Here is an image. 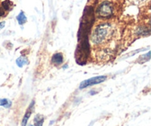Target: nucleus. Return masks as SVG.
Instances as JSON below:
<instances>
[{"mask_svg":"<svg viewBox=\"0 0 151 126\" xmlns=\"http://www.w3.org/2000/svg\"><path fill=\"white\" fill-rule=\"evenodd\" d=\"M112 32V27L110 23H100L95 27L91 33V39L94 44H100L110 37Z\"/></svg>","mask_w":151,"mask_h":126,"instance_id":"obj_1","label":"nucleus"},{"mask_svg":"<svg viewBox=\"0 0 151 126\" xmlns=\"http://www.w3.org/2000/svg\"><path fill=\"white\" fill-rule=\"evenodd\" d=\"M96 15L99 19H110L114 14V6L109 1H103L100 3L96 10Z\"/></svg>","mask_w":151,"mask_h":126,"instance_id":"obj_2","label":"nucleus"},{"mask_svg":"<svg viewBox=\"0 0 151 126\" xmlns=\"http://www.w3.org/2000/svg\"><path fill=\"white\" fill-rule=\"evenodd\" d=\"M106 80H107L106 75H100V76L93 77V78H88V79L82 81L80 84L79 89H84L88 88L89 86L102 84V83L105 82Z\"/></svg>","mask_w":151,"mask_h":126,"instance_id":"obj_3","label":"nucleus"},{"mask_svg":"<svg viewBox=\"0 0 151 126\" xmlns=\"http://www.w3.org/2000/svg\"><path fill=\"white\" fill-rule=\"evenodd\" d=\"M34 109H35V100H32V102L29 104V107L27 109L23 118H22V122H21V126H27L28 121H29V119L30 118L32 112H34Z\"/></svg>","mask_w":151,"mask_h":126,"instance_id":"obj_4","label":"nucleus"},{"mask_svg":"<svg viewBox=\"0 0 151 126\" xmlns=\"http://www.w3.org/2000/svg\"><path fill=\"white\" fill-rule=\"evenodd\" d=\"M51 62L55 66L61 65L63 62V55L61 53H56L52 56Z\"/></svg>","mask_w":151,"mask_h":126,"instance_id":"obj_5","label":"nucleus"},{"mask_svg":"<svg viewBox=\"0 0 151 126\" xmlns=\"http://www.w3.org/2000/svg\"><path fill=\"white\" fill-rule=\"evenodd\" d=\"M29 61H28L27 58L25 57V56H20L19 58H18L16 60V63L19 68H22L25 65H27Z\"/></svg>","mask_w":151,"mask_h":126,"instance_id":"obj_6","label":"nucleus"},{"mask_svg":"<svg viewBox=\"0 0 151 126\" xmlns=\"http://www.w3.org/2000/svg\"><path fill=\"white\" fill-rule=\"evenodd\" d=\"M16 20H17L19 25H23L26 23L27 21V16L25 15V13H24V11H20L19 15L16 16Z\"/></svg>","mask_w":151,"mask_h":126,"instance_id":"obj_7","label":"nucleus"},{"mask_svg":"<svg viewBox=\"0 0 151 126\" xmlns=\"http://www.w3.org/2000/svg\"><path fill=\"white\" fill-rule=\"evenodd\" d=\"M44 122V116L41 114L35 115L34 117V126H43Z\"/></svg>","mask_w":151,"mask_h":126,"instance_id":"obj_8","label":"nucleus"},{"mask_svg":"<svg viewBox=\"0 0 151 126\" xmlns=\"http://www.w3.org/2000/svg\"><path fill=\"white\" fill-rule=\"evenodd\" d=\"M13 6V3L10 0H4L1 2V7L4 11H9L12 9Z\"/></svg>","mask_w":151,"mask_h":126,"instance_id":"obj_9","label":"nucleus"},{"mask_svg":"<svg viewBox=\"0 0 151 126\" xmlns=\"http://www.w3.org/2000/svg\"><path fill=\"white\" fill-rule=\"evenodd\" d=\"M12 101L7 98H1L0 99V106L4 107L5 109H10L12 106Z\"/></svg>","mask_w":151,"mask_h":126,"instance_id":"obj_10","label":"nucleus"},{"mask_svg":"<svg viewBox=\"0 0 151 126\" xmlns=\"http://www.w3.org/2000/svg\"><path fill=\"white\" fill-rule=\"evenodd\" d=\"M139 59V63H140V61H141V60H142V61L141 62V63H145V62L150 60V52L149 51L148 53H147V54H144V55H141Z\"/></svg>","mask_w":151,"mask_h":126,"instance_id":"obj_11","label":"nucleus"},{"mask_svg":"<svg viewBox=\"0 0 151 126\" xmlns=\"http://www.w3.org/2000/svg\"><path fill=\"white\" fill-rule=\"evenodd\" d=\"M4 13H5V11H4V10H3L2 7H0V18L2 17V16L4 15Z\"/></svg>","mask_w":151,"mask_h":126,"instance_id":"obj_12","label":"nucleus"},{"mask_svg":"<svg viewBox=\"0 0 151 126\" xmlns=\"http://www.w3.org/2000/svg\"><path fill=\"white\" fill-rule=\"evenodd\" d=\"M4 26H5V22H0V30H1V29H3V28L4 27Z\"/></svg>","mask_w":151,"mask_h":126,"instance_id":"obj_13","label":"nucleus"},{"mask_svg":"<svg viewBox=\"0 0 151 126\" xmlns=\"http://www.w3.org/2000/svg\"><path fill=\"white\" fill-rule=\"evenodd\" d=\"M97 93V91H94V90H91V91H89V94H91V95H94V94H96Z\"/></svg>","mask_w":151,"mask_h":126,"instance_id":"obj_14","label":"nucleus"},{"mask_svg":"<svg viewBox=\"0 0 151 126\" xmlns=\"http://www.w3.org/2000/svg\"><path fill=\"white\" fill-rule=\"evenodd\" d=\"M67 67H68V64H65V66H63V69H66Z\"/></svg>","mask_w":151,"mask_h":126,"instance_id":"obj_15","label":"nucleus"},{"mask_svg":"<svg viewBox=\"0 0 151 126\" xmlns=\"http://www.w3.org/2000/svg\"><path fill=\"white\" fill-rule=\"evenodd\" d=\"M29 126H34L33 125H29Z\"/></svg>","mask_w":151,"mask_h":126,"instance_id":"obj_16","label":"nucleus"}]
</instances>
